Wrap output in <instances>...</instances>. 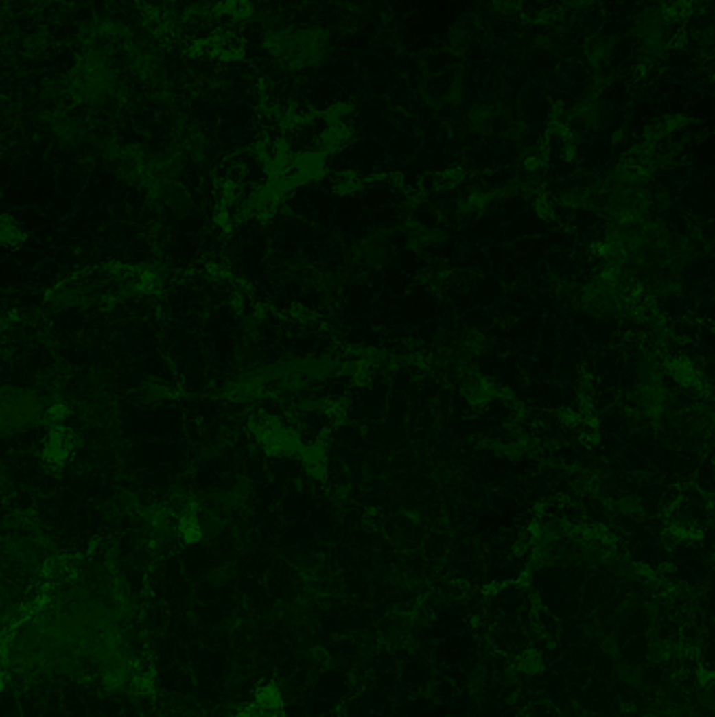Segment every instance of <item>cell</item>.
Listing matches in <instances>:
<instances>
[{"mask_svg": "<svg viewBox=\"0 0 715 717\" xmlns=\"http://www.w3.org/2000/svg\"><path fill=\"white\" fill-rule=\"evenodd\" d=\"M359 262L365 264L367 269H382L392 256V246L384 235H369L357 246Z\"/></svg>", "mask_w": 715, "mask_h": 717, "instance_id": "cell-1", "label": "cell"}, {"mask_svg": "<svg viewBox=\"0 0 715 717\" xmlns=\"http://www.w3.org/2000/svg\"><path fill=\"white\" fill-rule=\"evenodd\" d=\"M208 579H210L214 585L227 583V581L231 579V569H229V566H216V569L208 575Z\"/></svg>", "mask_w": 715, "mask_h": 717, "instance_id": "cell-5", "label": "cell"}, {"mask_svg": "<svg viewBox=\"0 0 715 717\" xmlns=\"http://www.w3.org/2000/svg\"><path fill=\"white\" fill-rule=\"evenodd\" d=\"M47 45H49V40H47V36L45 34H34V36H30L27 38V40H25V49H27V53L32 55H36V53H43L45 49H47Z\"/></svg>", "mask_w": 715, "mask_h": 717, "instance_id": "cell-4", "label": "cell"}, {"mask_svg": "<svg viewBox=\"0 0 715 717\" xmlns=\"http://www.w3.org/2000/svg\"><path fill=\"white\" fill-rule=\"evenodd\" d=\"M23 242V233L17 224L11 222L9 216L3 218V244L5 246H19Z\"/></svg>", "mask_w": 715, "mask_h": 717, "instance_id": "cell-3", "label": "cell"}, {"mask_svg": "<svg viewBox=\"0 0 715 717\" xmlns=\"http://www.w3.org/2000/svg\"><path fill=\"white\" fill-rule=\"evenodd\" d=\"M170 395H172L170 388L164 386V384H158V382H147V384H143V386L134 392L137 401L143 403V405H154V403L166 401Z\"/></svg>", "mask_w": 715, "mask_h": 717, "instance_id": "cell-2", "label": "cell"}]
</instances>
